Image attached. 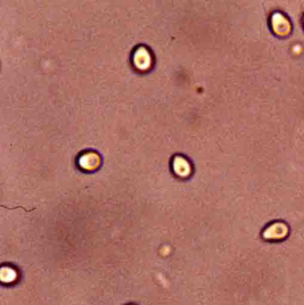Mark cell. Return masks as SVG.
I'll return each instance as SVG.
<instances>
[{
    "label": "cell",
    "instance_id": "obj_2",
    "mask_svg": "<svg viewBox=\"0 0 304 305\" xmlns=\"http://www.w3.org/2000/svg\"><path fill=\"white\" fill-rule=\"evenodd\" d=\"M80 164L85 169H94L98 164V158L96 154H86L82 158Z\"/></svg>",
    "mask_w": 304,
    "mask_h": 305
},
{
    "label": "cell",
    "instance_id": "obj_3",
    "mask_svg": "<svg viewBox=\"0 0 304 305\" xmlns=\"http://www.w3.org/2000/svg\"><path fill=\"white\" fill-rule=\"evenodd\" d=\"M174 169L180 175H186L189 170L188 165L186 164V162L181 158L176 159L174 164Z\"/></svg>",
    "mask_w": 304,
    "mask_h": 305
},
{
    "label": "cell",
    "instance_id": "obj_4",
    "mask_svg": "<svg viewBox=\"0 0 304 305\" xmlns=\"http://www.w3.org/2000/svg\"><path fill=\"white\" fill-rule=\"evenodd\" d=\"M16 272L9 268H2L1 270V278L4 282H11L16 278Z\"/></svg>",
    "mask_w": 304,
    "mask_h": 305
},
{
    "label": "cell",
    "instance_id": "obj_1",
    "mask_svg": "<svg viewBox=\"0 0 304 305\" xmlns=\"http://www.w3.org/2000/svg\"><path fill=\"white\" fill-rule=\"evenodd\" d=\"M288 234V228L283 223H276L264 232V238L267 240H280Z\"/></svg>",
    "mask_w": 304,
    "mask_h": 305
}]
</instances>
